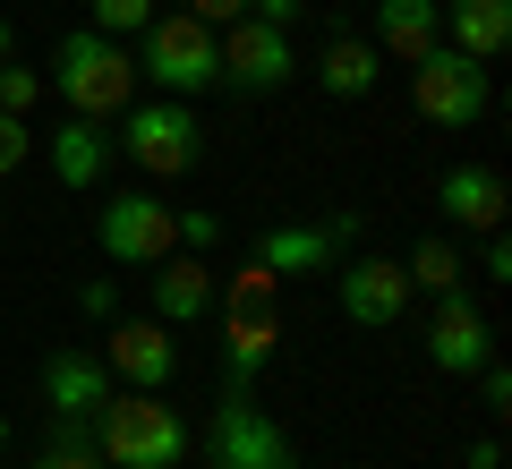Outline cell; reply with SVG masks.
<instances>
[{
  "label": "cell",
  "instance_id": "obj_10",
  "mask_svg": "<svg viewBox=\"0 0 512 469\" xmlns=\"http://www.w3.org/2000/svg\"><path fill=\"white\" fill-rule=\"evenodd\" d=\"M214 35H222V86H231V94H274V86H291L299 52H291L282 26L231 18V26H214Z\"/></svg>",
  "mask_w": 512,
  "mask_h": 469
},
{
  "label": "cell",
  "instance_id": "obj_19",
  "mask_svg": "<svg viewBox=\"0 0 512 469\" xmlns=\"http://www.w3.org/2000/svg\"><path fill=\"white\" fill-rule=\"evenodd\" d=\"M205 307H214V273H205L197 256H163V265H154V316L180 333V325H197Z\"/></svg>",
  "mask_w": 512,
  "mask_h": 469
},
{
  "label": "cell",
  "instance_id": "obj_12",
  "mask_svg": "<svg viewBox=\"0 0 512 469\" xmlns=\"http://www.w3.org/2000/svg\"><path fill=\"white\" fill-rule=\"evenodd\" d=\"M487 359H495V333H487V316H478V299L470 290H444L436 316H427V367H436V376H478Z\"/></svg>",
  "mask_w": 512,
  "mask_h": 469
},
{
  "label": "cell",
  "instance_id": "obj_16",
  "mask_svg": "<svg viewBox=\"0 0 512 469\" xmlns=\"http://www.w3.org/2000/svg\"><path fill=\"white\" fill-rule=\"evenodd\" d=\"M367 43H376L384 60H402V69H410L419 52H436V43H444V0H376V35H367Z\"/></svg>",
  "mask_w": 512,
  "mask_h": 469
},
{
  "label": "cell",
  "instance_id": "obj_31",
  "mask_svg": "<svg viewBox=\"0 0 512 469\" xmlns=\"http://www.w3.org/2000/svg\"><path fill=\"white\" fill-rule=\"evenodd\" d=\"M461 461H470V469H504V444H495V435H478V444L461 452Z\"/></svg>",
  "mask_w": 512,
  "mask_h": 469
},
{
  "label": "cell",
  "instance_id": "obj_28",
  "mask_svg": "<svg viewBox=\"0 0 512 469\" xmlns=\"http://www.w3.org/2000/svg\"><path fill=\"white\" fill-rule=\"evenodd\" d=\"M77 307H86L94 325H111V316H120V290H111V282H86V290H77Z\"/></svg>",
  "mask_w": 512,
  "mask_h": 469
},
{
  "label": "cell",
  "instance_id": "obj_18",
  "mask_svg": "<svg viewBox=\"0 0 512 469\" xmlns=\"http://www.w3.org/2000/svg\"><path fill=\"white\" fill-rule=\"evenodd\" d=\"M316 77H325L333 103H367V94L384 86V52H376L367 35H333V43H325V60H316Z\"/></svg>",
  "mask_w": 512,
  "mask_h": 469
},
{
  "label": "cell",
  "instance_id": "obj_7",
  "mask_svg": "<svg viewBox=\"0 0 512 469\" xmlns=\"http://www.w3.org/2000/svg\"><path fill=\"white\" fill-rule=\"evenodd\" d=\"M94 248L111 256V265H163V256H180V205H163L154 188H120V197L94 205Z\"/></svg>",
  "mask_w": 512,
  "mask_h": 469
},
{
  "label": "cell",
  "instance_id": "obj_21",
  "mask_svg": "<svg viewBox=\"0 0 512 469\" xmlns=\"http://www.w3.org/2000/svg\"><path fill=\"white\" fill-rule=\"evenodd\" d=\"M410 290H427V299H444V290H470V282H461V273H470V265H461V248H453V239H419V248H410Z\"/></svg>",
  "mask_w": 512,
  "mask_h": 469
},
{
  "label": "cell",
  "instance_id": "obj_25",
  "mask_svg": "<svg viewBox=\"0 0 512 469\" xmlns=\"http://www.w3.org/2000/svg\"><path fill=\"white\" fill-rule=\"evenodd\" d=\"M478 401H487V410H512V376H504V359L478 367Z\"/></svg>",
  "mask_w": 512,
  "mask_h": 469
},
{
  "label": "cell",
  "instance_id": "obj_29",
  "mask_svg": "<svg viewBox=\"0 0 512 469\" xmlns=\"http://www.w3.org/2000/svg\"><path fill=\"white\" fill-rule=\"evenodd\" d=\"M214 239H222V222L205 214V205H197V214H180V248H214Z\"/></svg>",
  "mask_w": 512,
  "mask_h": 469
},
{
  "label": "cell",
  "instance_id": "obj_33",
  "mask_svg": "<svg viewBox=\"0 0 512 469\" xmlns=\"http://www.w3.org/2000/svg\"><path fill=\"white\" fill-rule=\"evenodd\" d=\"M0 452H9V418H0Z\"/></svg>",
  "mask_w": 512,
  "mask_h": 469
},
{
  "label": "cell",
  "instance_id": "obj_14",
  "mask_svg": "<svg viewBox=\"0 0 512 469\" xmlns=\"http://www.w3.org/2000/svg\"><path fill=\"white\" fill-rule=\"evenodd\" d=\"M111 393H120V384H111L103 350H52V359H43V401H52V418H94Z\"/></svg>",
  "mask_w": 512,
  "mask_h": 469
},
{
  "label": "cell",
  "instance_id": "obj_26",
  "mask_svg": "<svg viewBox=\"0 0 512 469\" xmlns=\"http://www.w3.org/2000/svg\"><path fill=\"white\" fill-rule=\"evenodd\" d=\"M478 273H487V282H512V239H504V231H487V248H478Z\"/></svg>",
  "mask_w": 512,
  "mask_h": 469
},
{
  "label": "cell",
  "instance_id": "obj_4",
  "mask_svg": "<svg viewBox=\"0 0 512 469\" xmlns=\"http://www.w3.org/2000/svg\"><path fill=\"white\" fill-rule=\"evenodd\" d=\"M111 154H128L146 180H188L197 154H205V128H197V111H188L180 94H154V103H128V111H120Z\"/></svg>",
  "mask_w": 512,
  "mask_h": 469
},
{
  "label": "cell",
  "instance_id": "obj_15",
  "mask_svg": "<svg viewBox=\"0 0 512 469\" xmlns=\"http://www.w3.org/2000/svg\"><path fill=\"white\" fill-rule=\"evenodd\" d=\"M52 180L77 188V197H94V188L111 180V128L103 120H77L69 111V120L52 128Z\"/></svg>",
  "mask_w": 512,
  "mask_h": 469
},
{
  "label": "cell",
  "instance_id": "obj_22",
  "mask_svg": "<svg viewBox=\"0 0 512 469\" xmlns=\"http://www.w3.org/2000/svg\"><path fill=\"white\" fill-rule=\"evenodd\" d=\"M86 18H94V35H111V43H137L154 26V0H86Z\"/></svg>",
  "mask_w": 512,
  "mask_h": 469
},
{
  "label": "cell",
  "instance_id": "obj_23",
  "mask_svg": "<svg viewBox=\"0 0 512 469\" xmlns=\"http://www.w3.org/2000/svg\"><path fill=\"white\" fill-rule=\"evenodd\" d=\"M35 103H43V69H18V60H0V111H9V120H26Z\"/></svg>",
  "mask_w": 512,
  "mask_h": 469
},
{
  "label": "cell",
  "instance_id": "obj_24",
  "mask_svg": "<svg viewBox=\"0 0 512 469\" xmlns=\"http://www.w3.org/2000/svg\"><path fill=\"white\" fill-rule=\"evenodd\" d=\"M26 154H35V128L0 111V180H9V171H26Z\"/></svg>",
  "mask_w": 512,
  "mask_h": 469
},
{
  "label": "cell",
  "instance_id": "obj_30",
  "mask_svg": "<svg viewBox=\"0 0 512 469\" xmlns=\"http://www.w3.org/2000/svg\"><path fill=\"white\" fill-rule=\"evenodd\" d=\"M188 18H205V26H231V18H248V0H188Z\"/></svg>",
  "mask_w": 512,
  "mask_h": 469
},
{
  "label": "cell",
  "instance_id": "obj_6",
  "mask_svg": "<svg viewBox=\"0 0 512 469\" xmlns=\"http://www.w3.org/2000/svg\"><path fill=\"white\" fill-rule=\"evenodd\" d=\"M205 469H299V444L282 418L256 410L248 384H222V410L205 427Z\"/></svg>",
  "mask_w": 512,
  "mask_h": 469
},
{
  "label": "cell",
  "instance_id": "obj_2",
  "mask_svg": "<svg viewBox=\"0 0 512 469\" xmlns=\"http://www.w3.org/2000/svg\"><path fill=\"white\" fill-rule=\"evenodd\" d=\"M94 452H103V469H180L188 427L163 393H111L94 410Z\"/></svg>",
  "mask_w": 512,
  "mask_h": 469
},
{
  "label": "cell",
  "instance_id": "obj_27",
  "mask_svg": "<svg viewBox=\"0 0 512 469\" xmlns=\"http://www.w3.org/2000/svg\"><path fill=\"white\" fill-rule=\"evenodd\" d=\"M248 18H265V26H282V35H291V26L308 18V0H248Z\"/></svg>",
  "mask_w": 512,
  "mask_h": 469
},
{
  "label": "cell",
  "instance_id": "obj_20",
  "mask_svg": "<svg viewBox=\"0 0 512 469\" xmlns=\"http://www.w3.org/2000/svg\"><path fill=\"white\" fill-rule=\"evenodd\" d=\"M274 316H265V307H231V325H222V376L231 384H256L265 376V359H274Z\"/></svg>",
  "mask_w": 512,
  "mask_h": 469
},
{
  "label": "cell",
  "instance_id": "obj_17",
  "mask_svg": "<svg viewBox=\"0 0 512 469\" xmlns=\"http://www.w3.org/2000/svg\"><path fill=\"white\" fill-rule=\"evenodd\" d=\"M444 43L470 60H504L512 52V0H444Z\"/></svg>",
  "mask_w": 512,
  "mask_h": 469
},
{
  "label": "cell",
  "instance_id": "obj_9",
  "mask_svg": "<svg viewBox=\"0 0 512 469\" xmlns=\"http://www.w3.org/2000/svg\"><path fill=\"white\" fill-rule=\"evenodd\" d=\"M103 367H111V384H128V393H163V384L180 376V342H171L163 316H111Z\"/></svg>",
  "mask_w": 512,
  "mask_h": 469
},
{
  "label": "cell",
  "instance_id": "obj_3",
  "mask_svg": "<svg viewBox=\"0 0 512 469\" xmlns=\"http://www.w3.org/2000/svg\"><path fill=\"white\" fill-rule=\"evenodd\" d=\"M137 77H146L154 94H205V86H222V35L205 18H188V9H154V26L137 35Z\"/></svg>",
  "mask_w": 512,
  "mask_h": 469
},
{
  "label": "cell",
  "instance_id": "obj_13",
  "mask_svg": "<svg viewBox=\"0 0 512 469\" xmlns=\"http://www.w3.org/2000/svg\"><path fill=\"white\" fill-rule=\"evenodd\" d=\"M436 214L461 222V231H478V239L504 231V171H495V163H453L436 180Z\"/></svg>",
  "mask_w": 512,
  "mask_h": 469
},
{
  "label": "cell",
  "instance_id": "obj_32",
  "mask_svg": "<svg viewBox=\"0 0 512 469\" xmlns=\"http://www.w3.org/2000/svg\"><path fill=\"white\" fill-rule=\"evenodd\" d=\"M0 60H18V26L9 18H0Z\"/></svg>",
  "mask_w": 512,
  "mask_h": 469
},
{
  "label": "cell",
  "instance_id": "obj_11",
  "mask_svg": "<svg viewBox=\"0 0 512 469\" xmlns=\"http://www.w3.org/2000/svg\"><path fill=\"white\" fill-rule=\"evenodd\" d=\"M333 299H342V316L359 333H384V325L410 316V273L384 265V256H350V265L333 273Z\"/></svg>",
  "mask_w": 512,
  "mask_h": 469
},
{
  "label": "cell",
  "instance_id": "obj_5",
  "mask_svg": "<svg viewBox=\"0 0 512 469\" xmlns=\"http://www.w3.org/2000/svg\"><path fill=\"white\" fill-rule=\"evenodd\" d=\"M410 103H419V120H436V128H478L487 120V103H495V77H487V60H470V52H453V43H436V52H419L410 60Z\"/></svg>",
  "mask_w": 512,
  "mask_h": 469
},
{
  "label": "cell",
  "instance_id": "obj_8",
  "mask_svg": "<svg viewBox=\"0 0 512 469\" xmlns=\"http://www.w3.org/2000/svg\"><path fill=\"white\" fill-rule=\"evenodd\" d=\"M359 239V214H333V222H274V231L248 239V265H265L274 282H291V273H325L342 265V248Z\"/></svg>",
  "mask_w": 512,
  "mask_h": 469
},
{
  "label": "cell",
  "instance_id": "obj_1",
  "mask_svg": "<svg viewBox=\"0 0 512 469\" xmlns=\"http://www.w3.org/2000/svg\"><path fill=\"white\" fill-rule=\"evenodd\" d=\"M43 94H60L77 120H120V111L137 103V60H128V43L77 26V35L52 43V77H43Z\"/></svg>",
  "mask_w": 512,
  "mask_h": 469
}]
</instances>
